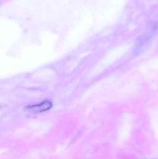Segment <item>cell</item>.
<instances>
[{
	"label": "cell",
	"instance_id": "cell-1",
	"mask_svg": "<svg viewBox=\"0 0 158 159\" xmlns=\"http://www.w3.org/2000/svg\"><path fill=\"white\" fill-rule=\"evenodd\" d=\"M53 107V103L50 100H44L43 102H38V103L31 104V105L26 106L24 110L26 112L31 113H40L43 112H46L50 110Z\"/></svg>",
	"mask_w": 158,
	"mask_h": 159
}]
</instances>
